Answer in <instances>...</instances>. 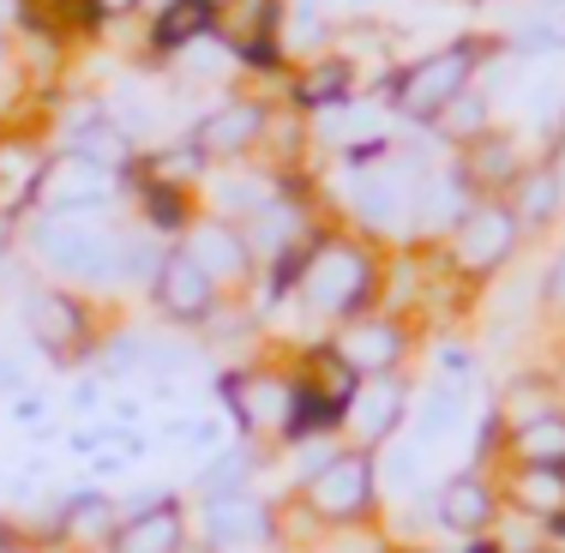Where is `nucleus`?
Returning a JSON list of instances; mask_svg holds the SVG:
<instances>
[{"mask_svg": "<svg viewBox=\"0 0 565 553\" xmlns=\"http://www.w3.org/2000/svg\"><path fill=\"white\" fill-rule=\"evenodd\" d=\"M355 205L373 228H392L403 217V181H392V174H367V181L355 187Z\"/></svg>", "mask_w": 565, "mask_h": 553, "instance_id": "18", "label": "nucleus"}, {"mask_svg": "<svg viewBox=\"0 0 565 553\" xmlns=\"http://www.w3.org/2000/svg\"><path fill=\"white\" fill-rule=\"evenodd\" d=\"M90 7H97V12H127L132 0H90Z\"/></svg>", "mask_w": 565, "mask_h": 553, "instance_id": "29", "label": "nucleus"}, {"mask_svg": "<svg viewBox=\"0 0 565 553\" xmlns=\"http://www.w3.org/2000/svg\"><path fill=\"white\" fill-rule=\"evenodd\" d=\"M205 7H211V12H217V7H228V0H205Z\"/></svg>", "mask_w": 565, "mask_h": 553, "instance_id": "32", "label": "nucleus"}, {"mask_svg": "<svg viewBox=\"0 0 565 553\" xmlns=\"http://www.w3.org/2000/svg\"><path fill=\"white\" fill-rule=\"evenodd\" d=\"M559 211V174L554 169H530L518 181V211L511 217H523V223H547Z\"/></svg>", "mask_w": 565, "mask_h": 553, "instance_id": "19", "label": "nucleus"}, {"mask_svg": "<svg viewBox=\"0 0 565 553\" xmlns=\"http://www.w3.org/2000/svg\"><path fill=\"white\" fill-rule=\"evenodd\" d=\"M469 66H476V43H451V49H439V55L415 61L409 73L397 78V109L415 115V120H439L446 103L463 97Z\"/></svg>", "mask_w": 565, "mask_h": 553, "instance_id": "1", "label": "nucleus"}, {"mask_svg": "<svg viewBox=\"0 0 565 553\" xmlns=\"http://www.w3.org/2000/svg\"><path fill=\"white\" fill-rule=\"evenodd\" d=\"M186 253H193V259L205 265V277H211V283L247 272V241H241L228 223H193V228H186Z\"/></svg>", "mask_w": 565, "mask_h": 553, "instance_id": "12", "label": "nucleus"}, {"mask_svg": "<svg viewBox=\"0 0 565 553\" xmlns=\"http://www.w3.org/2000/svg\"><path fill=\"white\" fill-rule=\"evenodd\" d=\"M457 427V391H434L422 410V434H451Z\"/></svg>", "mask_w": 565, "mask_h": 553, "instance_id": "24", "label": "nucleus"}, {"mask_svg": "<svg viewBox=\"0 0 565 553\" xmlns=\"http://www.w3.org/2000/svg\"><path fill=\"white\" fill-rule=\"evenodd\" d=\"M103 163H85V157H73V163H61V181H49V205L55 211H85L90 199H103Z\"/></svg>", "mask_w": 565, "mask_h": 553, "instance_id": "16", "label": "nucleus"}, {"mask_svg": "<svg viewBox=\"0 0 565 553\" xmlns=\"http://www.w3.org/2000/svg\"><path fill=\"white\" fill-rule=\"evenodd\" d=\"M439 523H446V530H463V535L488 530V523H493V493H488V481H476V476L446 481V493H439Z\"/></svg>", "mask_w": 565, "mask_h": 553, "instance_id": "13", "label": "nucleus"}, {"mask_svg": "<svg viewBox=\"0 0 565 553\" xmlns=\"http://www.w3.org/2000/svg\"><path fill=\"white\" fill-rule=\"evenodd\" d=\"M511 247H518V217L500 205H469V217L457 223V259L469 272H493V265H505Z\"/></svg>", "mask_w": 565, "mask_h": 553, "instance_id": "6", "label": "nucleus"}, {"mask_svg": "<svg viewBox=\"0 0 565 553\" xmlns=\"http://www.w3.org/2000/svg\"><path fill=\"white\" fill-rule=\"evenodd\" d=\"M151 223H163V228H181L186 223L181 193H174V187H157V193H151Z\"/></svg>", "mask_w": 565, "mask_h": 553, "instance_id": "26", "label": "nucleus"}, {"mask_svg": "<svg viewBox=\"0 0 565 553\" xmlns=\"http://www.w3.org/2000/svg\"><path fill=\"white\" fill-rule=\"evenodd\" d=\"M547 301H554V307H565V259L554 265V272H547Z\"/></svg>", "mask_w": 565, "mask_h": 553, "instance_id": "28", "label": "nucleus"}, {"mask_svg": "<svg viewBox=\"0 0 565 553\" xmlns=\"http://www.w3.org/2000/svg\"><path fill=\"white\" fill-rule=\"evenodd\" d=\"M12 12H19V0H0V24H12Z\"/></svg>", "mask_w": 565, "mask_h": 553, "instance_id": "30", "label": "nucleus"}, {"mask_svg": "<svg viewBox=\"0 0 565 553\" xmlns=\"http://www.w3.org/2000/svg\"><path fill=\"white\" fill-rule=\"evenodd\" d=\"M0 241H7V217H0Z\"/></svg>", "mask_w": 565, "mask_h": 553, "instance_id": "33", "label": "nucleus"}, {"mask_svg": "<svg viewBox=\"0 0 565 553\" xmlns=\"http://www.w3.org/2000/svg\"><path fill=\"white\" fill-rule=\"evenodd\" d=\"M439 127L451 132V139H476L481 127H488V103H469V97H457V103H446V109H439Z\"/></svg>", "mask_w": 565, "mask_h": 553, "instance_id": "23", "label": "nucleus"}, {"mask_svg": "<svg viewBox=\"0 0 565 553\" xmlns=\"http://www.w3.org/2000/svg\"><path fill=\"white\" fill-rule=\"evenodd\" d=\"M349 91V61H319L313 73L295 85V103H307V109H319V103H338Z\"/></svg>", "mask_w": 565, "mask_h": 553, "instance_id": "21", "label": "nucleus"}, {"mask_svg": "<svg viewBox=\"0 0 565 553\" xmlns=\"http://www.w3.org/2000/svg\"><path fill=\"white\" fill-rule=\"evenodd\" d=\"M115 553H181V506L163 499L157 511H139L115 530Z\"/></svg>", "mask_w": 565, "mask_h": 553, "instance_id": "10", "label": "nucleus"}, {"mask_svg": "<svg viewBox=\"0 0 565 553\" xmlns=\"http://www.w3.org/2000/svg\"><path fill=\"white\" fill-rule=\"evenodd\" d=\"M259 127H265V109H259V103H228V109H217L211 120H199L193 145H199L205 157H228V151H241V145L259 139Z\"/></svg>", "mask_w": 565, "mask_h": 553, "instance_id": "11", "label": "nucleus"}, {"mask_svg": "<svg viewBox=\"0 0 565 553\" xmlns=\"http://www.w3.org/2000/svg\"><path fill=\"white\" fill-rule=\"evenodd\" d=\"M511 445H518V457L530 469H565V415H535V422H523L518 434H511Z\"/></svg>", "mask_w": 565, "mask_h": 553, "instance_id": "15", "label": "nucleus"}, {"mask_svg": "<svg viewBox=\"0 0 565 553\" xmlns=\"http://www.w3.org/2000/svg\"><path fill=\"white\" fill-rule=\"evenodd\" d=\"M205 31H211V7H205V0H169L163 19H157V49L199 43Z\"/></svg>", "mask_w": 565, "mask_h": 553, "instance_id": "17", "label": "nucleus"}, {"mask_svg": "<svg viewBox=\"0 0 565 553\" xmlns=\"http://www.w3.org/2000/svg\"><path fill=\"white\" fill-rule=\"evenodd\" d=\"M554 174H559V193H565V151H559V169Z\"/></svg>", "mask_w": 565, "mask_h": 553, "instance_id": "31", "label": "nucleus"}, {"mask_svg": "<svg viewBox=\"0 0 565 553\" xmlns=\"http://www.w3.org/2000/svg\"><path fill=\"white\" fill-rule=\"evenodd\" d=\"M338 355H343L355 373H385V368H397V355H403V331H397V326H380V319H367V326H355V331L343 337Z\"/></svg>", "mask_w": 565, "mask_h": 553, "instance_id": "14", "label": "nucleus"}, {"mask_svg": "<svg viewBox=\"0 0 565 553\" xmlns=\"http://www.w3.org/2000/svg\"><path fill=\"white\" fill-rule=\"evenodd\" d=\"M223 391L247 427H289L295 391L282 380H271V373H235V380H223Z\"/></svg>", "mask_w": 565, "mask_h": 553, "instance_id": "8", "label": "nucleus"}, {"mask_svg": "<svg viewBox=\"0 0 565 553\" xmlns=\"http://www.w3.org/2000/svg\"><path fill=\"white\" fill-rule=\"evenodd\" d=\"M205 530L217 547H259L265 535H271V518H265V506L247 493H217L205 506Z\"/></svg>", "mask_w": 565, "mask_h": 553, "instance_id": "9", "label": "nucleus"}, {"mask_svg": "<svg viewBox=\"0 0 565 553\" xmlns=\"http://www.w3.org/2000/svg\"><path fill=\"white\" fill-rule=\"evenodd\" d=\"M241 476H247V451H228L217 469H205V481H199V488H205L211 499H217V493H228V488H235Z\"/></svg>", "mask_w": 565, "mask_h": 553, "instance_id": "25", "label": "nucleus"}, {"mask_svg": "<svg viewBox=\"0 0 565 553\" xmlns=\"http://www.w3.org/2000/svg\"><path fill=\"white\" fill-rule=\"evenodd\" d=\"M355 422L361 427H367V434H392V427L403 422V391L392 385V380H385L380 391H367V397H361V415H355Z\"/></svg>", "mask_w": 565, "mask_h": 553, "instance_id": "22", "label": "nucleus"}, {"mask_svg": "<svg viewBox=\"0 0 565 553\" xmlns=\"http://www.w3.org/2000/svg\"><path fill=\"white\" fill-rule=\"evenodd\" d=\"M0 553H24V547H0Z\"/></svg>", "mask_w": 565, "mask_h": 553, "instance_id": "34", "label": "nucleus"}, {"mask_svg": "<svg viewBox=\"0 0 565 553\" xmlns=\"http://www.w3.org/2000/svg\"><path fill=\"white\" fill-rule=\"evenodd\" d=\"M385 476H392L397 488H409V481H415V451H392V464H385Z\"/></svg>", "mask_w": 565, "mask_h": 553, "instance_id": "27", "label": "nucleus"}, {"mask_svg": "<svg viewBox=\"0 0 565 553\" xmlns=\"http://www.w3.org/2000/svg\"><path fill=\"white\" fill-rule=\"evenodd\" d=\"M307 499H313L319 518L331 523H355L373 511V457L349 451V457H331L313 481H307Z\"/></svg>", "mask_w": 565, "mask_h": 553, "instance_id": "4", "label": "nucleus"}, {"mask_svg": "<svg viewBox=\"0 0 565 553\" xmlns=\"http://www.w3.org/2000/svg\"><path fill=\"white\" fill-rule=\"evenodd\" d=\"M36 253L66 277H90V283L115 277V241L103 235V228H90L85 217H73V211L43 217V228H36Z\"/></svg>", "mask_w": 565, "mask_h": 553, "instance_id": "2", "label": "nucleus"}, {"mask_svg": "<svg viewBox=\"0 0 565 553\" xmlns=\"http://www.w3.org/2000/svg\"><path fill=\"white\" fill-rule=\"evenodd\" d=\"M518 499L530 511H542V518H559V511H565V469H530V464H523Z\"/></svg>", "mask_w": 565, "mask_h": 553, "instance_id": "20", "label": "nucleus"}, {"mask_svg": "<svg viewBox=\"0 0 565 553\" xmlns=\"http://www.w3.org/2000/svg\"><path fill=\"white\" fill-rule=\"evenodd\" d=\"M301 289H307V301H313L319 313H355V307L367 301V289H373V265L361 259L355 247L331 241V247H313Z\"/></svg>", "mask_w": 565, "mask_h": 553, "instance_id": "3", "label": "nucleus"}, {"mask_svg": "<svg viewBox=\"0 0 565 553\" xmlns=\"http://www.w3.org/2000/svg\"><path fill=\"white\" fill-rule=\"evenodd\" d=\"M151 289H157V307H163L174 326H205L211 307H217V283L205 277V265H199L186 247L169 253V259L157 265Z\"/></svg>", "mask_w": 565, "mask_h": 553, "instance_id": "5", "label": "nucleus"}, {"mask_svg": "<svg viewBox=\"0 0 565 553\" xmlns=\"http://www.w3.org/2000/svg\"><path fill=\"white\" fill-rule=\"evenodd\" d=\"M24 326H31V337L49 349V355H66V349L85 343V313H78V301L61 295V289H31L24 295Z\"/></svg>", "mask_w": 565, "mask_h": 553, "instance_id": "7", "label": "nucleus"}]
</instances>
